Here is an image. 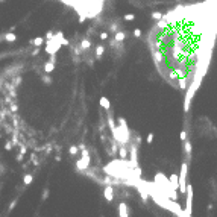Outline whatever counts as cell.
Segmentation results:
<instances>
[{
	"label": "cell",
	"mask_w": 217,
	"mask_h": 217,
	"mask_svg": "<svg viewBox=\"0 0 217 217\" xmlns=\"http://www.w3.org/2000/svg\"><path fill=\"white\" fill-rule=\"evenodd\" d=\"M15 205H17V200H12V202L9 204V211L14 210V208H15Z\"/></svg>",
	"instance_id": "21"
},
{
	"label": "cell",
	"mask_w": 217,
	"mask_h": 217,
	"mask_svg": "<svg viewBox=\"0 0 217 217\" xmlns=\"http://www.w3.org/2000/svg\"><path fill=\"white\" fill-rule=\"evenodd\" d=\"M46 38H47V40H49V41H52V40H53V38H55V34H53V32H52V30H49V32H47V34H46Z\"/></svg>",
	"instance_id": "16"
},
{
	"label": "cell",
	"mask_w": 217,
	"mask_h": 217,
	"mask_svg": "<svg viewBox=\"0 0 217 217\" xmlns=\"http://www.w3.org/2000/svg\"><path fill=\"white\" fill-rule=\"evenodd\" d=\"M81 47H82V49H88V47H90V41H88V40H84L82 44H81Z\"/></svg>",
	"instance_id": "17"
},
{
	"label": "cell",
	"mask_w": 217,
	"mask_h": 217,
	"mask_svg": "<svg viewBox=\"0 0 217 217\" xmlns=\"http://www.w3.org/2000/svg\"><path fill=\"white\" fill-rule=\"evenodd\" d=\"M23 160V155H20V153H18V155H17V161H22Z\"/></svg>",
	"instance_id": "29"
},
{
	"label": "cell",
	"mask_w": 217,
	"mask_h": 217,
	"mask_svg": "<svg viewBox=\"0 0 217 217\" xmlns=\"http://www.w3.org/2000/svg\"><path fill=\"white\" fill-rule=\"evenodd\" d=\"M184 146H185V153H187V156L190 158L191 156V144H190V141H184Z\"/></svg>",
	"instance_id": "6"
},
{
	"label": "cell",
	"mask_w": 217,
	"mask_h": 217,
	"mask_svg": "<svg viewBox=\"0 0 217 217\" xmlns=\"http://www.w3.org/2000/svg\"><path fill=\"white\" fill-rule=\"evenodd\" d=\"M43 82L44 84H52V79H49V78L46 76V78H43Z\"/></svg>",
	"instance_id": "27"
},
{
	"label": "cell",
	"mask_w": 217,
	"mask_h": 217,
	"mask_svg": "<svg viewBox=\"0 0 217 217\" xmlns=\"http://www.w3.org/2000/svg\"><path fill=\"white\" fill-rule=\"evenodd\" d=\"M119 211H120V217H128V206H126L125 202L119 205Z\"/></svg>",
	"instance_id": "3"
},
{
	"label": "cell",
	"mask_w": 217,
	"mask_h": 217,
	"mask_svg": "<svg viewBox=\"0 0 217 217\" xmlns=\"http://www.w3.org/2000/svg\"><path fill=\"white\" fill-rule=\"evenodd\" d=\"M20 155H26V147L22 144V147H20Z\"/></svg>",
	"instance_id": "24"
},
{
	"label": "cell",
	"mask_w": 217,
	"mask_h": 217,
	"mask_svg": "<svg viewBox=\"0 0 217 217\" xmlns=\"http://www.w3.org/2000/svg\"><path fill=\"white\" fill-rule=\"evenodd\" d=\"M152 18H153V20H156V22H160V20L162 18V14L156 11V12H153V14H152Z\"/></svg>",
	"instance_id": "12"
},
{
	"label": "cell",
	"mask_w": 217,
	"mask_h": 217,
	"mask_svg": "<svg viewBox=\"0 0 217 217\" xmlns=\"http://www.w3.org/2000/svg\"><path fill=\"white\" fill-rule=\"evenodd\" d=\"M32 179H34V178H32V175H26L24 179H23V182H24L26 185H29L30 182H32Z\"/></svg>",
	"instance_id": "13"
},
{
	"label": "cell",
	"mask_w": 217,
	"mask_h": 217,
	"mask_svg": "<svg viewBox=\"0 0 217 217\" xmlns=\"http://www.w3.org/2000/svg\"><path fill=\"white\" fill-rule=\"evenodd\" d=\"M134 36H137V38H138V36H141V30H140V29H135V30H134Z\"/></svg>",
	"instance_id": "22"
},
{
	"label": "cell",
	"mask_w": 217,
	"mask_h": 217,
	"mask_svg": "<svg viewBox=\"0 0 217 217\" xmlns=\"http://www.w3.org/2000/svg\"><path fill=\"white\" fill-rule=\"evenodd\" d=\"M30 43H32L35 47H40L41 44H43L44 43V38H41V36H38V38H34L32 41H30Z\"/></svg>",
	"instance_id": "8"
},
{
	"label": "cell",
	"mask_w": 217,
	"mask_h": 217,
	"mask_svg": "<svg viewBox=\"0 0 217 217\" xmlns=\"http://www.w3.org/2000/svg\"><path fill=\"white\" fill-rule=\"evenodd\" d=\"M100 105H102V106L103 108H109V102H108V99L106 97H102V99H100Z\"/></svg>",
	"instance_id": "11"
},
{
	"label": "cell",
	"mask_w": 217,
	"mask_h": 217,
	"mask_svg": "<svg viewBox=\"0 0 217 217\" xmlns=\"http://www.w3.org/2000/svg\"><path fill=\"white\" fill-rule=\"evenodd\" d=\"M103 52H105V47L100 44V46H97V49H96V58L99 59V58H102V55H103Z\"/></svg>",
	"instance_id": "9"
},
{
	"label": "cell",
	"mask_w": 217,
	"mask_h": 217,
	"mask_svg": "<svg viewBox=\"0 0 217 217\" xmlns=\"http://www.w3.org/2000/svg\"><path fill=\"white\" fill-rule=\"evenodd\" d=\"M5 40H6L8 43H14V41L17 40V36H15V34H14V32H8L6 35H5Z\"/></svg>",
	"instance_id": "5"
},
{
	"label": "cell",
	"mask_w": 217,
	"mask_h": 217,
	"mask_svg": "<svg viewBox=\"0 0 217 217\" xmlns=\"http://www.w3.org/2000/svg\"><path fill=\"white\" fill-rule=\"evenodd\" d=\"M134 18H135V15H134V14H126L125 17H123V20H126V22H132Z\"/></svg>",
	"instance_id": "14"
},
{
	"label": "cell",
	"mask_w": 217,
	"mask_h": 217,
	"mask_svg": "<svg viewBox=\"0 0 217 217\" xmlns=\"http://www.w3.org/2000/svg\"><path fill=\"white\" fill-rule=\"evenodd\" d=\"M120 156H121V158H126V156H128V152H126V149H123V147L120 149Z\"/></svg>",
	"instance_id": "18"
},
{
	"label": "cell",
	"mask_w": 217,
	"mask_h": 217,
	"mask_svg": "<svg viewBox=\"0 0 217 217\" xmlns=\"http://www.w3.org/2000/svg\"><path fill=\"white\" fill-rule=\"evenodd\" d=\"M78 146H71L70 147V150H68V153H70V155H76V153H78Z\"/></svg>",
	"instance_id": "15"
},
{
	"label": "cell",
	"mask_w": 217,
	"mask_h": 217,
	"mask_svg": "<svg viewBox=\"0 0 217 217\" xmlns=\"http://www.w3.org/2000/svg\"><path fill=\"white\" fill-rule=\"evenodd\" d=\"M105 197H106V200H113V188L111 187L105 188Z\"/></svg>",
	"instance_id": "7"
},
{
	"label": "cell",
	"mask_w": 217,
	"mask_h": 217,
	"mask_svg": "<svg viewBox=\"0 0 217 217\" xmlns=\"http://www.w3.org/2000/svg\"><path fill=\"white\" fill-rule=\"evenodd\" d=\"M187 170H188V164L187 162H182V166H181V173H179V176H178V188H179V191H181L182 194L187 191Z\"/></svg>",
	"instance_id": "1"
},
{
	"label": "cell",
	"mask_w": 217,
	"mask_h": 217,
	"mask_svg": "<svg viewBox=\"0 0 217 217\" xmlns=\"http://www.w3.org/2000/svg\"><path fill=\"white\" fill-rule=\"evenodd\" d=\"M47 196H49V190L46 188V190H44V193H43V200H46V199H47Z\"/></svg>",
	"instance_id": "26"
},
{
	"label": "cell",
	"mask_w": 217,
	"mask_h": 217,
	"mask_svg": "<svg viewBox=\"0 0 217 217\" xmlns=\"http://www.w3.org/2000/svg\"><path fill=\"white\" fill-rule=\"evenodd\" d=\"M106 38H108V34H106V32H102V34H100V40H103V41H105Z\"/></svg>",
	"instance_id": "23"
},
{
	"label": "cell",
	"mask_w": 217,
	"mask_h": 217,
	"mask_svg": "<svg viewBox=\"0 0 217 217\" xmlns=\"http://www.w3.org/2000/svg\"><path fill=\"white\" fill-rule=\"evenodd\" d=\"M152 141H153V134H149V135H147V143L150 144Z\"/></svg>",
	"instance_id": "25"
},
{
	"label": "cell",
	"mask_w": 217,
	"mask_h": 217,
	"mask_svg": "<svg viewBox=\"0 0 217 217\" xmlns=\"http://www.w3.org/2000/svg\"><path fill=\"white\" fill-rule=\"evenodd\" d=\"M5 149H6V150H11V149H12V143H11V141H6V144H5Z\"/></svg>",
	"instance_id": "19"
},
{
	"label": "cell",
	"mask_w": 217,
	"mask_h": 217,
	"mask_svg": "<svg viewBox=\"0 0 217 217\" xmlns=\"http://www.w3.org/2000/svg\"><path fill=\"white\" fill-rule=\"evenodd\" d=\"M11 111L15 113V111H17V105H11Z\"/></svg>",
	"instance_id": "28"
},
{
	"label": "cell",
	"mask_w": 217,
	"mask_h": 217,
	"mask_svg": "<svg viewBox=\"0 0 217 217\" xmlns=\"http://www.w3.org/2000/svg\"><path fill=\"white\" fill-rule=\"evenodd\" d=\"M181 140L182 141H187V132H185V131L181 132Z\"/></svg>",
	"instance_id": "20"
},
{
	"label": "cell",
	"mask_w": 217,
	"mask_h": 217,
	"mask_svg": "<svg viewBox=\"0 0 217 217\" xmlns=\"http://www.w3.org/2000/svg\"><path fill=\"white\" fill-rule=\"evenodd\" d=\"M125 32L123 30H117V34H115V36H114V43H120V41H123L125 40Z\"/></svg>",
	"instance_id": "4"
},
{
	"label": "cell",
	"mask_w": 217,
	"mask_h": 217,
	"mask_svg": "<svg viewBox=\"0 0 217 217\" xmlns=\"http://www.w3.org/2000/svg\"><path fill=\"white\" fill-rule=\"evenodd\" d=\"M187 208H185V214L188 217L191 216V205H193V187L190 184H187Z\"/></svg>",
	"instance_id": "2"
},
{
	"label": "cell",
	"mask_w": 217,
	"mask_h": 217,
	"mask_svg": "<svg viewBox=\"0 0 217 217\" xmlns=\"http://www.w3.org/2000/svg\"><path fill=\"white\" fill-rule=\"evenodd\" d=\"M53 68H55V64H52V62H46V65H44V71L46 73H50V71H53Z\"/></svg>",
	"instance_id": "10"
}]
</instances>
